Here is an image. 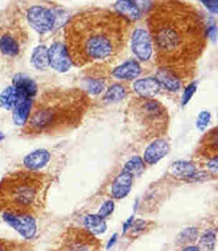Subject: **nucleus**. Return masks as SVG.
<instances>
[{
	"instance_id": "nucleus-11",
	"label": "nucleus",
	"mask_w": 218,
	"mask_h": 251,
	"mask_svg": "<svg viewBox=\"0 0 218 251\" xmlns=\"http://www.w3.org/2000/svg\"><path fill=\"white\" fill-rule=\"evenodd\" d=\"M48 64L57 72L65 73L70 69L72 61L69 58L68 50L65 48V44L56 41L53 43L48 49Z\"/></svg>"
},
{
	"instance_id": "nucleus-22",
	"label": "nucleus",
	"mask_w": 218,
	"mask_h": 251,
	"mask_svg": "<svg viewBox=\"0 0 218 251\" xmlns=\"http://www.w3.org/2000/svg\"><path fill=\"white\" fill-rule=\"evenodd\" d=\"M83 225H85V229L89 230L94 235L105 233L106 227H107L105 218H102L98 214H90V216H87L85 218V221H83Z\"/></svg>"
},
{
	"instance_id": "nucleus-25",
	"label": "nucleus",
	"mask_w": 218,
	"mask_h": 251,
	"mask_svg": "<svg viewBox=\"0 0 218 251\" xmlns=\"http://www.w3.org/2000/svg\"><path fill=\"white\" fill-rule=\"evenodd\" d=\"M32 64L36 69L45 70L49 66L48 64V49L44 45H40L32 53Z\"/></svg>"
},
{
	"instance_id": "nucleus-16",
	"label": "nucleus",
	"mask_w": 218,
	"mask_h": 251,
	"mask_svg": "<svg viewBox=\"0 0 218 251\" xmlns=\"http://www.w3.org/2000/svg\"><path fill=\"white\" fill-rule=\"evenodd\" d=\"M140 73H142V66L136 60L126 61V62H123L122 65L117 66L111 72L113 77L119 78V79H127V81L135 79Z\"/></svg>"
},
{
	"instance_id": "nucleus-14",
	"label": "nucleus",
	"mask_w": 218,
	"mask_h": 251,
	"mask_svg": "<svg viewBox=\"0 0 218 251\" xmlns=\"http://www.w3.org/2000/svg\"><path fill=\"white\" fill-rule=\"evenodd\" d=\"M16 91V90H15ZM32 104H33V100L32 98H28L26 96L16 91V104L13 107V122L19 126H24L29 118V114H31Z\"/></svg>"
},
{
	"instance_id": "nucleus-1",
	"label": "nucleus",
	"mask_w": 218,
	"mask_h": 251,
	"mask_svg": "<svg viewBox=\"0 0 218 251\" xmlns=\"http://www.w3.org/2000/svg\"><path fill=\"white\" fill-rule=\"evenodd\" d=\"M147 25L159 69L168 70L181 82L191 79L208 41L200 11L184 1H156Z\"/></svg>"
},
{
	"instance_id": "nucleus-32",
	"label": "nucleus",
	"mask_w": 218,
	"mask_h": 251,
	"mask_svg": "<svg viewBox=\"0 0 218 251\" xmlns=\"http://www.w3.org/2000/svg\"><path fill=\"white\" fill-rule=\"evenodd\" d=\"M86 90L92 94H99L105 90V81L100 78H96V79H87L86 82Z\"/></svg>"
},
{
	"instance_id": "nucleus-13",
	"label": "nucleus",
	"mask_w": 218,
	"mask_h": 251,
	"mask_svg": "<svg viewBox=\"0 0 218 251\" xmlns=\"http://www.w3.org/2000/svg\"><path fill=\"white\" fill-rule=\"evenodd\" d=\"M168 151H170V144H168L167 140H164V139L162 138L155 139V140H152V143L147 147V150L144 151V164H155V163H157L160 159H163V157L168 153Z\"/></svg>"
},
{
	"instance_id": "nucleus-26",
	"label": "nucleus",
	"mask_w": 218,
	"mask_h": 251,
	"mask_svg": "<svg viewBox=\"0 0 218 251\" xmlns=\"http://www.w3.org/2000/svg\"><path fill=\"white\" fill-rule=\"evenodd\" d=\"M0 251H35V249L28 242L0 238Z\"/></svg>"
},
{
	"instance_id": "nucleus-5",
	"label": "nucleus",
	"mask_w": 218,
	"mask_h": 251,
	"mask_svg": "<svg viewBox=\"0 0 218 251\" xmlns=\"http://www.w3.org/2000/svg\"><path fill=\"white\" fill-rule=\"evenodd\" d=\"M126 123L140 140H155L166 134L170 125L168 110L153 98L135 97L126 108Z\"/></svg>"
},
{
	"instance_id": "nucleus-31",
	"label": "nucleus",
	"mask_w": 218,
	"mask_h": 251,
	"mask_svg": "<svg viewBox=\"0 0 218 251\" xmlns=\"http://www.w3.org/2000/svg\"><path fill=\"white\" fill-rule=\"evenodd\" d=\"M149 225H152V224L148 221H143V220H136V221H132L130 229H128L130 230V235L131 237H138V235H140V234H143ZM128 230H127V231H128Z\"/></svg>"
},
{
	"instance_id": "nucleus-8",
	"label": "nucleus",
	"mask_w": 218,
	"mask_h": 251,
	"mask_svg": "<svg viewBox=\"0 0 218 251\" xmlns=\"http://www.w3.org/2000/svg\"><path fill=\"white\" fill-rule=\"evenodd\" d=\"M25 19L28 24L40 33H47L56 24V15L53 9L44 5H32L26 9Z\"/></svg>"
},
{
	"instance_id": "nucleus-4",
	"label": "nucleus",
	"mask_w": 218,
	"mask_h": 251,
	"mask_svg": "<svg viewBox=\"0 0 218 251\" xmlns=\"http://www.w3.org/2000/svg\"><path fill=\"white\" fill-rule=\"evenodd\" d=\"M50 184L52 178L39 171L19 169L5 175L0 181V213L35 217L45 208Z\"/></svg>"
},
{
	"instance_id": "nucleus-33",
	"label": "nucleus",
	"mask_w": 218,
	"mask_h": 251,
	"mask_svg": "<svg viewBox=\"0 0 218 251\" xmlns=\"http://www.w3.org/2000/svg\"><path fill=\"white\" fill-rule=\"evenodd\" d=\"M210 122V113L209 111H201L200 115L197 117V127L200 130H204Z\"/></svg>"
},
{
	"instance_id": "nucleus-12",
	"label": "nucleus",
	"mask_w": 218,
	"mask_h": 251,
	"mask_svg": "<svg viewBox=\"0 0 218 251\" xmlns=\"http://www.w3.org/2000/svg\"><path fill=\"white\" fill-rule=\"evenodd\" d=\"M218 153V136H217V128L208 132V134L201 139L200 147L197 150V155L201 159H205L206 161L214 160L217 159Z\"/></svg>"
},
{
	"instance_id": "nucleus-6",
	"label": "nucleus",
	"mask_w": 218,
	"mask_h": 251,
	"mask_svg": "<svg viewBox=\"0 0 218 251\" xmlns=\"http://www.w3.org/2000/svg\"><path fill=\"white\" fill-rule=\"evenodd\" d=\"M29 44V32L24 24V16L18 7H7L0 11V56L15 58L22 56Z\"/></svg>"
},
{
	"instance_id": "nucleus-28",
	"label": "nucleus",
	"mask_w": 218,
	"mask_h": 251,
	"mask_svg": "<svg viewBox=\"0 0 218 251\" xmlns=\"http://www.w3.org/2000/svg\"><path fill=\"white\" fill-rule=\"evenodd\" d=\"M145 168V165H144L143 159H140L138 156L135 157H132L130 160L127 161L126 164H124V168L123 171H126L128 174H131L132 176H135V175H140Z\"/></svg>"
},
{
	"instance_id": "nucleus-17",
	"label": "nucleus",
	"mask_w": 218,
	"mask_h": 251,
	"mask_svg": "<svg viewBox=\"0 0 218 251\" xmlns=\"http://www.w3.org/2000/svg\"><path fill=\"white\" fill-rule=\"evenodd\" d=\"M160 83L157 82L155 77L143 78V79H138L134 83V90L138 94V97L142 98H152L155 94L160 91Z\"/></svg>"
},
{
	"instance_id": "nucleus-38",
	"label": "nucleus",
	"mask_w": 218,
	"mask_h": 251,
	"mask_svg": "<svg viewBox=\"0 0 218 251\" xmlns=\"http://www.w3.org/2000/svg\"><path fill=\"white\" fill-rule=\"evenodd\" d=\"M3 139H4V136H3V134L0 132V140H3Z\"/></svg>"
},
{
	"instance_id": "nucleus-27",
	"label": "nucleus",
	"mask_w": 218,
	"mask_h": 251,
	"mask_svg": "<svg viewBox=\"0 0 218 251\" xmlns=\"http://www.w3.org/2000/svg\"><path fill=\"white\" fill-rule=\"evenodd\" d=\"M0 104L7 110H12L16 104V91L15 87L9 86L4 89V91L0 94Z\"/></svg>"
},
{
	"instance_id": "nucleus-34",
	"label": "nucleus",
	"mask_w": 218,
	"mask_h": 251,
	"mask_svg": "<svg viewBox=\"0 0 218 251\" xmlns=\"http://www.w3.org/2000/svg\"><path fill=\"white\" fill-rule=\"evenodd\" d=\"M113 212H114V202L111 201V200H109V201H106V202L100 206L99 212H98V216L102 217V218H106V217H109Z\"/></svg>"
},
{
	"instance_id": "nucleus-9",
	"label": "nucleus",
	"mask_w": 218,
	"mask_h": 251,
	"mask_svg": "<svg viewBox=\"0 0 218 251\" xmlns=\"http://www.w3.org/2000/svg\"><path fill=\"white\" fill-rule=\"evenodd\" d=\"M3 220L11 227L16 230L23 238L32 239L37 233L36 218L29 214H15V213H3Z\"/></svg>"
},
{
	"instance_id": "nucleus-19",
	"label": "nucleus",
	"mask_w": 218,
	"mask_h": 251,
	"mask_svg": "<svg viewBox=\"0 0 218 251\" xmlns=\"http://www.w3.org/2000/svg\"><path fill=\"white\" fill-rule=\"evenodd\" d=\"M13 87H15V90L22 93L28 98L35 97L37 93V85L35 83V81H32L31 78L22 75V74L13 78Z\"/></svg>"
},
{
	"instance_id": "nucleus-35",
	"label": "nucleus",
	"mask_w": 218,
	"mask_h": 251,
	"mask_svg": "<svg viewBox=\"0 0 218 251\" xmlns=\"http://www.w3.org/2000/svg\"><path fill=\"white\" fill-rule=\"evenodd\" d=\"M196 89H197V83L196 82L189 83V85L185 87V91H184V96H183V106H185V104L189 102V100H191L193 94H194Z\"/></svg>"
},
{
	"instance_id": "nucleus-30",
	"label": "nucleus",
	"mask_w": 218,
	"mask_h": 251,
	"mask_svg": "<svg viewBox=\"0 0 218 251\" xmlns=\"http://www.w3.org/2000/svg\"><path fill=\"white\" fill-rule=\"evenodd\" d=\"M200 246L204 247L205 250H214V246H216V231L214 230H208L202 234V237L200 238Z\"/></svg>"
},
{
	"instance_id": "nucleus-21",
	"label": "nucleus",
	"mask_w": 218,
	"mask_h": 251,
	"mask_svg": "<svg viewBox=\"0 0 218 251\" xmlns=\"http://www.w3.org/2000/svg\"><path fill=\"white\" fill-rule=\"evenodd\" d=\"M115 12L122 15L127 20H138L140 18V9L134 1H118L115 4Z\"/></svg>"
},
{
	"instance_id": "nucleus-15",
	"label": "nucleus",
	"mask_w": 218,
	"mask_h": 251,
	"mask_svg": "<svg viewBox=\"0 0 218 251\" xmlns=\"http://www.w3.org/2000/svg\"><path fill=\"white\" fill-rule=\"evenodd\" d=\"M132 184H134V176L122 169V172L115 176L111 184V197L118 200L126 197L130 193Z\"/></svg>"
},
{
	"instance_id": "nucleus-2",
	"label": "nucleus",
	"mask_w": 218,
	"mask_h": 251,
	"mask_svg": "<svg viewBox=\"0 0 218 251\" xmlns=\"http://www.w3.org/2000/svg\"><path fill=\"white\" fill-rule=\"evenodd\" d=\"M64 35L73 65L102 68L115 62L124 52L131 22L114 9H85L68 22Z\"/></svg>"
},
{
	"instance_id": "nucleus-10",
	"label": "nucleus",
	"mask_w": 218,
	"mask_h": 251,
	"mask_svg": "<svg viewBox=\"0 0 218 251\" xmlns=\"http://www.w3.org/2000/svg\"><path fill=\"white\" fill-rule=\"evenodd\" d=\"M132 52L140 61H148L153 54L152 41L145 28H136L132 33Z\"/></svg>"
},
{
	"instance_id": "nucleus-3",
	"label": "nucleus",
	"mask_w": 218,
	"mask_h": 251,
	"mask_svg": "<svg viewBox=\"0 0 218 251\" xmlns=\"http://www.w3.org/2000/svg\"><path fill=\"white\" fill-rule=\"evenodd\" d=\"M90 106V98L79 89H52L44 91L32 104L23 135H61L82 123Z\"/></svg>"
},
{
	"instance_id": "nucleus-7",
	"label": "nucleus",
	"mask_w": 218,
	"mask_h": 251,
	"mask_svg": "<svg viewBox=\"0 0 218 251\" xmlns=\"http://www.w3.org/2000/svg\"><path fill=\"white\" fill-rule=\"evenodd\" d=\"M102 243L94 234L82 227H68L60 235L53 251H100Z\"/></svg>"
},
{
	"instance_id": "nucleus-20",
	"label": "nucleus",
	"mask_w": 218,
	"mask_h": 251,
	"mask_svg": "<svg viewBox=\"0 0 218 251\" xmlns=\"http://www.w3.org/2000/svg\"><path fill=\"white\" fill-rule=\"evenodd\" d=\"M155 78L157 79V82L160 83V86L163 85L167 90L170 91H179L180 87H181V83H183L174 74H172L166 69L157 70L156 77Z\"/></svg>"
},
{
	"instance_id": "nucleus-23",
	"label": "nucleus",
	"mask_w": 218,
	"mask_h": 251,
	"mask_svg": "<svg viewBox=\"0 0 218 251\" xmlns=\"http://www.w3.org/2000/svg\"><path fill=\"white\" fill-rule=\"evenodd\" d=\"M170 172L177 177H192L197 172V167L191 161H176L170 167Z\"/></svg>"
},
{
	"instance_id": "nucleus-36",
	"label": "nucleus",
	"mask_w": 218,
	"mask_h": 251,
	"mask_svg": "<svg viewBox=\"0 0 218 251\" xmlns=\"http://www.w3.org/2000/svg\"><path fill=\"white\" fill-rule=\"evenodd\" d=\"M181 251H200V247H197V246H187V247H184V249Z\"/></svg>"
},
{
	"instance_id": "nucleus-29",
	"label": "nucleus",
	"mask_w": 218,
	"mask_h": 251,
	"mask_svg": "<svg viewBox=\"0 0 218 251\" xmlns=\"http://www.w3.org/2000/svg\"><path fill=\"white\" fill-rule=\"evenodd\" d=\"M198 235V230L196 227H188L183 230L177 237V245H188V243L194 242Z\"/></svg>"
},
{
	"instance_id": "nucleus-18",
	"label": "nucleus",
	"mask_w": 218,
	"mask_h": 251,
	"mask_svg": "<svg viewBox=\"0 0 218 251\" xmlns=\"http://www.w3.org/2000/svg\"><path fill=\"white\" fill-rule=\"evenodd\" d=\"M50 160V153L47 150H36V151L31 152L29 155H26L24 157V167L28 171H39L40 168H43L48 164Z\"/></svg>"
},
{
	"instance_id": "nucleus-24",
	"label": "nucleus",
	"mask_w": 218,
	"mask_h": 251,
	"mask_svg": "<svg viewBox=\"0 0 218 251\" xmlns=\"http://www.w3.org/2000/svg\"><path fill=\"white\" fill-rule=\"evenodd\" d=\"M128 94V89H127L126 85L123 83H114L109 87V90L106 91L105 94V100L106 102H119V100H123Z\"/></svg>"
},
{
	"instance_id": "nucleus-37",
	"label": "nucleus",
	"mask_w": 218,
	"mask_h": 251,
	"mask_svg": "<svg viewBox=\"0 0 218 251\" xmlns=\"http://www.w3.org/2000/svg\"><path fill=\"white\" fill-rule=\"evenodd\" d=\"M117 238H118V235L115 234L113 238H111V241H110V242H109V245H107V249H111V246H113L114 243L117 242Z\"/></svg>"
}]
</instances>
